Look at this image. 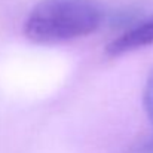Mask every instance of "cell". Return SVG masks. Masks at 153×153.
I'll list each match as a JSON object with an SVG mask.
<instances>
[{"label":"cell","mask_w":153,"mask_h":153,"mask_svg":"<svg viewBox=\"0 0 153 153\" xmlns=\"http://www.w3.org/2000/svg\"><path fill=\"white\" fill-rule=\"evenodd\" d=\"M101 22L102 12L92 0H43L30 12L24 33L33 42L55 43L88 36Z\"/></svg>","instance_id":"obj_1"},{"label":"cell","mask_w":153,"mask_h":153,"mask_svg":"<svg viewBox=\"0 0 153 153\" xmlns=\"http://www.w3.org/2000/svg\"><path fill=\"white\" fill-rule=\"evenodd\" d=\"M153 43V18H149L134 27H131L128 31H125L122 36L111 40L107 46L108 55H122L126 52L135 51L144 46H149Z\"/></svg>","instance_id":"obj_2"},{"label":"cell","mask_w":153,"mask_h":153,"mask_svg":"<svg viewBox=\"0 0 153 153\" xmlns=\"http://www.w3.org/2000/svg\"><path fill=\"white\" fill-rule=\"evenodd\" d=\"M143 102H144V110L153 123V70L149 73L146 86H144V95H143Z\"/></svg>","instance_id":"obj_3"}]
</instances>
